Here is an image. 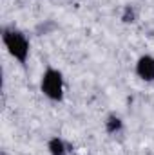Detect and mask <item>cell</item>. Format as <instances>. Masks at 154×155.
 Here are the masks:
<instances>
[{
	"mask_svg": "<svg viewBox=\"0 0 154 155\" xmlns=\"http://www.w3.org/2000/svg\"><path fill=\"white\" fill-rule=\"evenodd\" d=\"M0 38H2V43H4L7 54L16 63L26 67L29 54H31V41L27 38V35L22 29H18L16 25L9 24V25H4L0 29Z\"/></svg>",
	"mask_w": 154,
	"mask_h": 155,
	"instance_id": "obj_1",
	"label": "cell"
},
{
	"mask_svg": "<svg viewBox=\"0 0 154 155\" xmlns=\"http://www.w3.org/2000/svg\"><path fill=\"white\" fill-rule=\"evenodd\" d=\"M40 92L53 103H62L65 97V79L62 71L47 67L40 76Z\"/></svg>",
	"mask_w": 154,
	"mask_h": 155,
	"instance_id": "obj_2",
	"label": "cell"
},
{
	"mask_svg": "<svg viewBox=\"0 0 154 155\" xmlns=\"http://www.w3.org/2000/svg\"><path fill=\"white\" fill-rule=\"evenodd\" d=\"M134 74L145 83H154V56L142 54L134 63Z\"/></svg>",
	"mask_w": 154,
	"mask_h": 155,
	"instance_id": "obj_3",
	"label": "cell"
},
{
	"mask_svg": "<svg viewBox=\"0 0 154 155\" xmlns=\"http://www.w3.org/2000/svg\"><path fill=\"white\" fill-rule=\"evenodd\" d=\"M47 152H49V155H71L73 150L65 139H62L60 135H53L47 141Z\"/></svg>",
	"mask_w": 154,
	"mask_h": 155,
	"instance_id": "obj_4",
	"label": "cell"
},
{
	"mask_svg": "<svg viewBox=\"0 0 154 155\" xmlns=\"http://www.w3.org/2000/svg\"><path fill=\"white\" fill-rule=\"evenodd\" d=\"M103 128H105V132L109 135H118L123 130V119L118 114H109L103 121Z\"/></svg>",
	"mask_w": 154,
	"mask_h": 155,
	"instance_id": "obj_5",
	"label": "cell"
},
{
	"mask_svg": "<svg viewBox=\"0 0 154 155\" xmlns=\"http://www.w3.org/2000/svg\"><path fill=\"white\" fill-rule=\"evenodd\" d=\"M138 15H140V11H138V7H136L134 4H125L123 9H121L120 20H121L123 24H134V22L138 20Z\"/></svg>",
	"mask_w": 154,
	"mask_h": 155,
	"instance_id": "obj_6",
	"label": "cell"
},
{
	"mask_svg": "<svg viewBox=\"0 0 154 155\" xmlns=\"http://www.w3.org/2000/svg\"><path fill=\"white\" fill-rule=\"evenodd\" d=\"M54 29H56V24L51 22V20H45L44 24H40L38 27H37V33L42 36V35H49V33H53Z\"/></svg>",
	"mask_w": 154,
	"mask_h": 155,
	"instance_id": "obj_7",
	"label": "cell"
}]
</instances>
